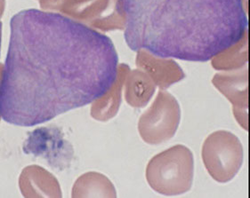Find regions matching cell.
<instances>
[{
	"instance_id": "obj_1",
	"label": "cell",
	"mask_w": 250,
	"mask_h": 198,
	"mask_svg": "<svg viewBox=\"0 0 250 198\" xmlns=\"http://www.w3.org/2000/svg\"><path fill=\"white\" fill-rule=\"evenodd\" d=\"M0 80V118L32 127L95 102L115 84L119 57L107 36L65 15L26 9L11 19Z\"/></svg>"
},
{
	"instance_id": "obj_2",
	"label": "cell",
	"mask_w": 250,
	"mask_h": 198,
	"mask_svg": "<svg viewBox=\"0 0 250 198\" xmlns=\"http://www.w3.org/2000/svg\"><path fill=\"white\" fill-rule=\"evenodd\" d=\"M125 42L163 59L208 61L247 34L244 0H120Z\"/></svg>"
},
{
	"instance_id": "obj_3",
	"label": "cell",
	"mask_w": 250,
	"mask_h": 198,
	"mask_svg": "<svg viewBox=\"0 0 250 198\" xmlns=\"http://www.w3.org/2000/svg\"><path fill=\"white\" fill-rule=\"evenodd\" d=\"M146 179L157 193L177 196L190 190L194 175V158L190 149L175 145L150 159Z\"/></svg>"
},
{
	"instance_id": "obj_4",
	"label": "cell",
	"mask_w": 250,
	"mask_h": 198,
	"mask_svg": "<svg viewBox=\"0 0 250 198\" xmlns=\"http://www.w3.org/2000/svg\"><path fill=\"white\" fill-rule=\"evenodd\" d=\"M201 156L211 177L219 183H226L234 178L241 168L244 150L235 134L220 130L205 139Z\"/></svg>"
},
{
	"instance_id": "obj_5",
	"label": "cell",
	"mask_w": 250,
	"mask_h": 198,
	"mask_svg": "<svg viewBox=\"0 0 250 198\" xmlns=\"http://www.w3.org/2000/svg\"><path fill=\"white\" fill-rule=\"evenodd\" d=\"M180 106L170 94L160 91L149 109L141 116L138 131L146 143L158 145L176 133L180 124Z\"/></svg>"
},
{
	"instance_id": "obj_6",
	"label": "cell",
	"mask_w": 250,
	"mask_h": 198,
	"mask_svg": "<svg viewBox=\"0 0 250 198\" xmlns=\"http://www.w3.org/2000/svg\"><path fill=\"white\" fill-rule=\"evenodd\" d=\"M154 91L155 84H153V80L145 72L134 70L128 73L125 84V99L132 107H145Z\"/></svg>"
},
{
	"instance_id": "obj_7",
	"label": "cell",
	"mask_w": 250,
	"mask_h": 198,
	"mask_svg": "<svg viewBox=\"0 0 250 198\" xmlns=\"http://www.w3.org/2000/svg\"><path fill=\"white\" fill-rule=\"evenodd\" d=\"M46 3H62L66 4L69 6H75V7H80V6H84L86 7L87 5H90L91 3H93L95 0H43ZM76 8V9H78Z\"/></svg>"
},
{
	"instance_id": "obj_8",
	"label": "cell",
	"mask_w": 250,
	"mask_h": 198,
	"mask_svg": "<svg viewBox=\"0 0 250 198\" xmlns=\"http://www.w3.org/2000/svg\"><path fill=\"white\" fill-rule=\"evenodd\" d=\"M1 42H2V22H0V49H1Z\"/></svg>"
},
{
	"instance_id": "obj_9",
	"label": "cell",
	"mask_w": 250,
	"mask_h": 198,
	"mask_svg": "<svg viewBox=\"0 0 250 198\" xmlns=\"http://www.w3.org/2000/svg\"><path fill=\"white\" fill-rule=\"evenodd\" d=\"M5 5V0H0V8H3Z\"/></svg>"
}]
</instances>
